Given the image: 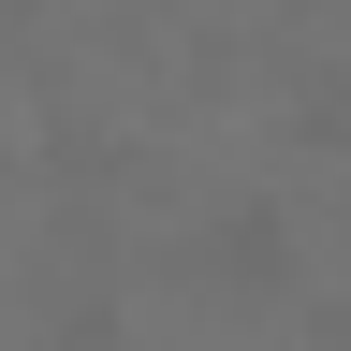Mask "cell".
Returning a JSON list of instances; mask_svg holds the SVG:
<instances>
[{
    "instance_id": "obj_1",
    "label": "cell",
    "mask_w": 351,
    "mask_h": 351,
    "mask_svg": "<svg viewBox=\"0 0 351 351\" xmlns=\"http://www.w3.org/2000/svg\"><path fill=\"white\" fill-rule=\"evenodd\" d=\"M205 278H234V293H293V219L263 205V191L219 205V219H205Z\"/></svg>"
}]
</instances>
